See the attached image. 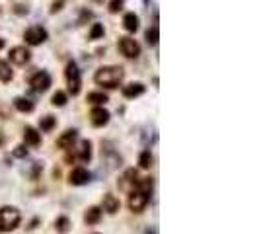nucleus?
<instances>
[{"label": "nucleus", "mask_w": 259, "mask_h": 234, "mask_svg": "<svg viewBox=\"0 0 259 234\" xmlns=\"http://www.w3.org/2000/svg\"><path fill=\"white\" fill-rule=\"evenodd\" d=\"M152 185H154L152 177H143V179H139L137 187H135V189L131 191V195H129V209H131L133 213H141V211L148 205L150 193H152Z\"/></svg>", "instance_id": "obj_1"}, {"label": "nucleus", "mask_w": 259, "mask_h": 234, "mask_svg": "<svg viewBox=\"0 0 259 234\" xmlns=\"http://www.w3.org/2000/svg\"><path fill=\"white\" fill-rule=\"evenodd\" d=\"M123 68L121 66H102L96 70L94 74V80L98 86H104V88H117L121 82H123Z\"/></svg>", "instance_id": "obj_2"}, {"label": "nucleus", "mask_w": 259, "mask_h": 234, "mask_svg": "<svg viewBox=\"0 0 259 234\" xmlns=\"http://www.w3.org/2000/svg\"><path fill=\"white\" fill-rule=\"evenodd\" d=\"M20 221H22V217H20V211L16 207H2L0 209V231L10 233L20 225Z\"/></svg>", "instance_id": "obj_3"}, {"label": "nucleus", "mask_w": 259, "mask_h": 234, "mask_svg": "<svg viewBox=\"0 0 259 234\" xmlns=\"http://www.w3.org/2000/svg\"><path fill=\"white\" fill-rule=\"evenodd\" d=\"M64 76H66V84H68V92L72 96H78L80 94V88H82V78H80V70L74 62H68L66 64V70H64Z\"/></svg>", "instance_id": "obj_4"}, {"label": "nucleus", "mask_w": 259, "mask_h": 234, "mask_svg": "<svg viewBox=\"0 0 259 234\" xmlns=\"http://www.w3.org/2000/svg\"><path fill=\"white\" fill-rule=\"evenodd\" d=\"M47 37H49L47 29L41 28V26H31V28H28L24 31V39H26L28 45H41V43L47 41Z\"/></svg>", "instance_id": "obj_5"}, {"label": "nucleus", "mask_w": 259, "mask_h": 234, "mask_svg": "<svg viewBox=\"0 0 259 234\" xmlns=\"http://www.w3.org/2000/svg\"><path fill=\"white\" fill-rule=\"evenodd\" d=\"M29 86H31V90H35V92H47L49 90V86H51V74L49 72H45V70H37L31 78H29Z\"/></svg>", "instance_id": "obj_6"}, {"label": "nucleus", "mask_w": 259, "mask_h": 234, "mask_svg": "<svg viewBox=\"0 0 259 234\" xmlns=\"http://www.w3.org/2000/svg\"><path fill=\"white\" fill-rule=\"evenodd\" d=\"M119 51L127 58H137L141 55V45L133 37H121L119 39Z\"/></svg>", "instance_id": "obj_7"}, {"label": "nucleus", "mask_w": 259, "mask_h": 234, "mask_svg": "<svg viewBox=\"0 0 259 234\" xmlns=\"http://www.w3.org/2000/svg\"><path fill=\"white\" fill-rule=\"evenodd\" d=\"M137 183H139V174H137V170H127L123 177L119 179V187L123 189V191H127V193H131L135 187H137Z\"/></svg>", "instance_id": "obj_8"}, {"label": "nucleus", "mask_w": 259, "mask_h": 234, "mask_svg": "<svg viewBox=\"0 0 259 234\" xmlns=\"http://www.w3.org/2000/svg\"><path fill=\"white\" fill-rule=\"evenodd\" d=\"M29 58H31V53H29L26 47H14V49H10V60H12L14 64H18V66L28 64Z\"/></svg>", "instance_id": "obj_9"}, {"label": "nucleus", "mask_w": 259, "mask_h": 234, "mask_svg": "<svg viewBox=\"0 0 259 234\" xmlns=\"http://www.w3.org/2000/svg\"><path fill=\"white\" fill-rule=\"evenodd\" d=\"M76 137H78L76 129H68V131H64V133L57 139V146L62 148V150H70L72 145H74V141H76Z\"/></svg>", "instance_id": "obj_10"}, {"label": "nucleus", "mask_w": 259, "mask_h": 234, "mask_svg": "<svg viewBox=\"0 0 259 234\" xmlns=\"http://www.w3.org/2000/svg\"><path fill=\"white\" fill-rule=\"evenodd\" d=\"M68 181L72 183V185H84V183H88L90 181V172L86 170V168H82V166H76L70 176H68Z\"/></svg>", "instance_id": "obj_11"}, {"label": "nucleus", "mask_w": 259, "mask_h": 234, "mask_svg": "<svg viewBox=\"0 0 259 234\" xmlns=\"http://www.w3.org/2000/svg\"><path fill=\"white\" fill-rule=\"evenodd\" d=\"M90 123L94 127H104V125H107L109 123V112L104 110V108H94L90 112Z\"/></svg>", "instance_id": "obj_12"}, {"label": "nucleus", "mask_w": 259, "mask_h": 234, "mask_svg": "<svg viewBox=\"0 0 259 234\" xmlns=\"http://www.w3.org/2000/svg\"><path fill=\"white\" fill-rule=\"evenodd\" d=\"M119 207H121L119 199H117L115 195H111V193H105L104 201H102V211L109 213V215H115V213L119 211Z\"/></svg>", "instance_id": "obj_13"}, {"label": "nucleus", "mask_w": 259, "mask_h": 234, "mask_svg": "<svg viewBox=\"0 0 259 234\" xmlns=\"http://www.w3.org/2000/svg\"><path fill=\"white\" fill-rule=\"evenodd\" d=\"M24 143L29 145V146H37L41 143V133L33 127H26L24 129Z\"/></svg>", "instance_id": "obj_14"}, {"label": "nucleus", "mask_w": 259, "mask_h": 234, "mask_svg": "<svg viewBox=\"0 0 259 234\" xmlns=\"http://www.w3.org/2000/svg\"><path fill=\"white\" fill-rule=\"evenodd\" d=\"M123 28L129 31V33H135L139 29V16L135 12H129L123 16Z\"/></svg>", "instance_id": "obj_15"}, {"label": "nucleus", "mask_w": 259, "mask_h": 234, "mask_svg": "<svg viewBox=\"0 0 259 234\" xmlns=\"http://www.w3.org/2000/svg\"><path fill=\"white\" fill-rule=\"evenodd\" d=\"M141 94H144V84H141V82H133V84L123 86V96L125 98H137Z\"/></svg>", "instance_id": "obj_16"}, {"label": "nucleus", "mask_w": 259, "mask_h": 234, "mask_svg": "<svg viewBox=\"0 0 259 234\" xmlns=\"http://www.w3.org/2000/svg\"><path fill=\"white\" fill-rule=\"evenodd\" d=\"M90 158H92V143L90 141H82L80 143V148H78V160L88 162Z\"/></svg>", "instance_id": "obj_17"}, {"label": "nucleus", "mask_w": 259, "mask_h": 234, "mask_svg": "<svg viewBox=\"0 0 259 234\" xmlns=\"http://www.w3.org/2000/svg\"><path fill=\"white\" fill-rule=\"evenodd\" d=\"M100 219H102V209H100V207H90V209L84 213V221H86L88 225H96V223H100Z\"/></svg>", "instance_id": "obj_18"}, {"label": "nucleus", "mask_w": 259, "mask_h": 234, "mask_svg": "<svg viewBox=\"0 0 259 234\" xmlns=\"http://www.w3.org/2000/svg\"><path fill=\"white\" fill-rule=\"evenodd\" d=\"M14 108L18 112H22V114H29V112H33V102H29L28 98H16L14 100Z\"/></svg>", "instance_id": "obj_19"}, {"label": "nucleus", "mask_w": 259, "mask_h": 234, "mask_svg": "<svg viewBox=\"0 0 259 234\" xmlns=\"http://www.w3.org/2000/svg\"><path fill=\"white\" fill-rule=\"evenodd\" d=\"M88 102L100 108V106H104L105 102H109V98L105 96L104 92H90V94H88Z\"/></svg>", "instance_id": "obj_20"}, {"label": "nucleus", "mask_w": 259, "mask_h": 234, "mask_svg": "<svg viewBox=\"0 0 259 234\" xmlns=\"http://www.w3.org/2000/svg\"><path fill=\"white\" fill-rule=\"evenodd\" d=\"M14 78L12 70H10V64L6 60H0V82H10Z\"/></svg>", "instance_id": "obj_21"}, {"label": "nucleus", "mask_w": 259, "mask_h": 234, "mask_svg": "<svg viewBox=\"0 0 259 234\" xmlns=\"http://www.w3.org/2000/svg\"><path fill=\"white\" fill-rule=\"evenodd\" d=\"M158 39H160V31H158V26H152V28H148V29H146V41H148L150 45H156V43H158Z\"/></svg>", "instance_id": "obj_22"}, {"label": "nucleus", "mask_w": 259, "mask_h": 234, "mask_svg": "<svg viewBox=\"0 0 259 234\" xmlns=\"http://www.w3.org/2000/svg\"><path fill=\"white\" fill-rule=\"evenodd\" d=\"M55 125H57V119H55L53 116L41 117V121H39V127H41V131H51Z\"/></svg>", "instance_id": "obj_23"}, {"label": "nucleus", "mask_w": 259, "mask_h": 234, "mask_svg": "<svg viewBox=\"0 0 259 234\" xmlns=\"http://www.w3.org/2000/svg\"><path fill=\"white\" fill-rule=\"evenodd\" d=\"M51 104L53 106H57V108H62V106L66 104V94H64V92H60V90H57V92L53 94Z\"/></svg>", "instance_id": "obj_24"}, {"label": "nucleus", "mask_w": 259, "mask_h": 234, "mask_svg": "<svg viewBox=\"0 0 259 234\" xmlns=\"http://www.w3.org/2000/svg\"><path fill=\"white\" fill-rule=\"evenodd\" d=\"M139 164H141V168H150L152 166V154L148 152V150H144L143 154H141V158H139Z\"/></svg>", "instance_id": "obj_25"}, {"label": "nucleus", "mask_w": 259, "mask_h": 234, "mask_svg": "<svg viewBox=\"0 0 259 234\" xmlns=\"http://www.w3.org/2000/svg\"><path fill=\"white\" fill-rule=\"evenodd\" d=\"M68 227H70V223H68L66 217H58V219L55 221V229H57L58 233H68Z\"/></svg>", "instance_id": "obj_26"}, {"label": "nucleus", "mask_w": 259, "mask_h": 234, "mask_svg": "<svg viewBox=\"0 0 259 234\" xmlns=\"http://www.w3.org/2000/svg\"><path fill=\"white\" fill-rule=\"evenodd\" d=\"M123 6H125V0H109V4H107V8H109V12H111V14L121 12V10H123Z\"/></svg>", "instance_id": "obj_27"}, {"label": "nucleus", "mask_w": 259, "mask_h": 234, "mask_svg": "<svg viewBox=\"0 0 259 234\" xmlns=\"http://www.w3.org/2000/svg\"><path fill=\"white\" fill-rule=\"evenodd\" d=\"M104 35V26L102 24H94L92 31H90V39H100Z\"/></svg>", "instance_id": "obj_28"}, {"label": "nucleus", "mask_w": 259, "mask_h": 234, "mask_svg": "<svg viewBox=\"0 0 259 234\" xmlns=\"http://www.w3.org/2000/svg\"><path fill=\"white\" fill-rule=\"evenodd\" d=\"M12 154H14L16 158H26V156H28V148H26V145H20V146H16Z\"/></svg>", "instance_id": "obj_29"}, {"label": "nucleus", "mask_w": 259, "mask_h": 234, "mask_svg": "<svg viewBox=\"0 0 259 234\" xmlns=\"http://www.w3.org/2000/svg\"><path fill=\"white\" fill-rule=\"evenodd\" d=\"M8 117H10V110L4 104H0V119H8Z\"/></svg>", "instance_id": "obj_30"}, {"label": "nucleus", "mask_w": 259, "mask_h": 234, "mask_svg": "<svg viewBox=\"0 0 259 234\" xmlns=\"http://www.w3.org/2000/svg\"><path fill=\"white\" fill-rule=\"evenodd\" d=\"M2 47H4V39H0V49H2Z\"/></svg>", "instance_id": "obj_31"}, {"label": "nucleus", "mask_w": 259, "mask_h": 234, "mask_svg": "<svg viewBox=\"0 0 259 234\" xmlns=\"http://www.w3.org/2000/svg\"><path fill=\"white\" fill-rule=\"evenodd\" d=\"M2 143H4V137H2V135H0V145H2Z\"/></svg>", "instance_id": "obj_32"}, {"label": "nucleus", "mask_w": 259, "mask_h": 234, "mask_svg": "<svg viewBox=\"0 0 259 234\" xmlns=\"http://www.w3.org/2000/svg\"><path fill=\"white\" fill-rule=\"evenodd\" d=\"M0 233H2V231H0Z\"/></svg>", "instance_id": "obj_33"}]
</instances>
